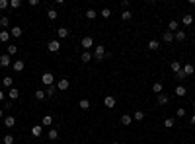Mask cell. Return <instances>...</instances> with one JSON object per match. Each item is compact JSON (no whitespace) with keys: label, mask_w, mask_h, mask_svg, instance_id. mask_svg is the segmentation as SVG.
Returning a JSON list of instances; mask_svg holds the SVG:
<instances>
[{"label":"cell","mask_w":195,"mask_h":144,"mask_svg":"<svg viewBox=\"0 0 195 144\" xmlns=\"http://www.w3.org/2000/svg\"><path fill=\"white\" fill-rule=\"evenodd\" d=\"M106 47L103 45H98L96 47V51H94V56H96V61H103V59H106Z\"/></svg>","instance_id":"6da1fadb"},{"label":"cell","mask_w":195,"mask_h":144,"mask_svg":"<svg viewBox=\"0 0 195 144\" xmlns=\"http://www.w3.org/2000/svg\"><path fill=\"white\" fill-rule=\"evenodd\" d=\"M41 82L45 84V86H53V82H55V76H53L51 72H45V74L41 76Z\"/></svg>","instance_id":"7a4b0ae2"},{"label":"cell","mask_w":195,"mask_h":144,"mask_svg":"<svg viewBox=\"0 0 195 144\" xmlns=\"http://www.w3.org/2000/svg\"><path fill=\"white\" fill-rule=\"evenodd\" d=\"M92 47H94V39L90 37V35L82 37V49H84V51H88V49H92Z\"/></svg>","instance_id":"3957f363"},{"label":"cell","mask_w":195,"mask_h":144,"mask_svg":"<svg viewBox=\"0 0 195 144\" xmlns=\"http://www.w3.org/2000/svg\"><path fill=\"white\" fill-rule=\"evenodd\" d=\"M68 86H70L68 78H60L59 82H57V90H68Z\"/></svg>","instance_id":"277c9868"},{"label":"cell","mask_w":195,"mask_h":144,"mask_svg":"<svg viewBox=\"0 0 195 144\" xmlns=\"http://www.w3.org/2000/svg\"><path fill=\"white\" fill-rule=\"evenodd\" d=\"M47 49H49L51 53H57V51L60 49V43L57 41V39H53V41H49V45H47Z\"/></svg>","instance_id":"5b68a950"},{"label":"cell","mask_w":195,"mask_h":144,"mask_svg":"<svg viewBox=\"0 0 195 144\" xmlns=\"http://www.w3.org/2000/svg\"><path fill=\"white\" fill-rule=\"evenodd\" d=\"M181 70H183V74H186V76H191V74L195 72V66L189 64V62H186V64L181 66Z\"/></svg>","instance_id":"8992f818"},{"label":"cell","mask_w":195,"mask_h":144,"mask_svg":"<svg viewBox=\"0 0 195 144\" xmlns=\"http://www.w3.org/2000/svg\"><path fill=\"white\" fill-rule=\"evenodd\" d=\"M31 135L35 136V138H39V136L43 135V125H33L31 127Z\"/></svg>","instance_id":"52a82bcc"},{"label":"cell","mask_w":195,"mask_h":144,"mask_svg":"<svg viewBox=\"0 0 195 144\" xmlns=\"http://www.w3.org/2000/svg\"><path fill=\"white\" fill-rule=\"evenodd\" d=\"M0 66H4V68H6V66H12V61H10V55H8V53L0 56Z\"/></svg>","instance_id":"ba28073f"},{"label":"cell","mask_w":195,"mask_h":144,"mask_svg":"<svg viewBox=\"0 0 195 144\" xmlns=\"http://www.w3.org/2000/svg\"><path fill=\"white\" fill-rule=\"evenodd\" d=\"M162 41H164V43H172V41H174V33L170 31V29L162 33Z\"/></svg>","instance_id":"9c48e42d"},{"label":"cell","mask_w":195,"mask_h":144,"mask_svg":"<svg viewBox=\"0 0 195 144\" xmlns=\"http://www.w3.org/2000/svg\"><path fill=\"white\" fill-rule=\"evenodd\" d=\"M103 103H106V107H109V109H111V107H115V98H113V96H106V99H103Z\"/></svg>","instance_id":"30bf717a"},{"label":"cell","mask_w":195,"mask_h":144,"mask_svg":"<svg viewBox=\"0 0 195 144\" xmlns=\"http://www.w3.org/2000/svg\"><path fill=\"white\" fill-rule=\"evenodd\" d=\"M12 68H14L16 72H22V70L25 68V62H23V61H16V62H12Z\"/></svg>","instance_id":"8fae6325"},{"label":"cell","mask_w":195,"mask_h":144,"mask_svg":"<svg viewBox=\"0 0 195 144\" xmlns=\"http://www.w3.org/2000/svg\"><path fill=\"white\" fill-rule=\"evenodd\" d=\"M22 33H23V29L20 27V25H16V27L10 29V35H12V37H22Z\"/></svg>","instance_id":"7c38bea8"},{"label":"cell","mask_w":195,"mask_h":144,"mask_svg":"<svg viewBox=\"0 0 195 144\" xmlns=\"http://www.w3.org/2000/svg\"><path fill=\"white\" fill-rule=\"evenodd\" d=\"M10 37H12V35H10L8 29H2V31H0V41H2V43H8Z\"/></svg>","instance_id":"4fadbf2b"},{"label":"cell","mask_w":195,"mask_h":144,"mask_svg":"<svg viewBox=\"0 0 195 144\" xmlns=\"http://www.w3.org/2000/svg\"><path fill=\"white\" fill-rule=\"evenodd\" d=\"M170 98H168L166 93H158V105H168Z\"/></svg>","instance_id":"5bb4252c"},{"label":"cell","mask_w":195,"mask_h":144,"mask_svg":"<svg viewBox=\"0 0 195 144\" xmlns=\"http://www.w3.org/2000/svg\"><path fill=\"white\" fill-rule=\"evenodd\" d=\"M168 27H170V31H172V33L180 31V23H178V20H172V22L168 23Z\"/></svg>","instance_id":"9a60e30c"},{"label":"cell","mask_w":195,"mask_h":144,"mask_svg":"<svg viewBox=\"0 0 195 144\" xmlns=\"http://www.w3.org/2000/svg\"><path fill=\"white\" fill-rule=\"evenodd\" d=\"M131 123H133V117H131V115H127V113H125V115H121V125L129 127Z\"/></svg>","instance_id":"2e32d148"},{"label":"cell","mask_w":195,"mask_h":144,"mask_svg":"<svg viewBox=\"0 0 195 144\" xmlns=\"http://www.w3.org/2000/svg\"><path fill=\"white\" fill-rule=\"evenodd\" d=\"M4 127H8V129L16 127V119H14L12 115H10V117H6V119H4Z\"/></svg>","instance_id":"e0dca14e"},{"label":"cell","mask_w":195,"mask_h":144,"mask_svg":"<svg viewBox=\"0 0 195 144\" xmlns=\"http://www.w3.org/2000/svg\"><path fill=\"white\" fill-rule=\"evenodd\" d=\"M57 35H59V39L68 37V29H66V27H59V29H57Z\"/></svg>","instance_id":"ac0fdd59"},{"label":"cell","mask_w":195,"mask_h":144,"mask_svg":"<svg viewBox=\"0 0 195 144\" xmlns=\"http://www.w3.org/2000/svg\"><path fill=\"white\" fill-rule=\"evenodd\" d=\"M8 96H10V99H18V98H20V90H18V88H10Z\"/></svg>","instance_id":"d6986e66"},{"label":"cell","mask_w":195,"mask_h":144,"mask_svg":"<svg viewBox=\"0 0 195 144\" xmlns=\"http://www.w3.org/2000/svg\"><path fill=\"white\" fill-rule=\"evenodd\" d=\"M86 18H88V20H96L98 18V12L94 8H88V10H86Z\"/></svg>","instance_id":"ffe728a7"},{"label":"cell","mask_w":195,"mask_h":144,"mask_svg":"<svg viewBox=\"0 0 195 144\" xmlns=\"http://www.w3.org/2000/svg\"><path fill=\"white\" fill-rule=\"evenodd\" d=\"M186 31H176L174 33V39H176V41H186Z\"/></svg>","instance_id":"44dd1931"},{"label":"cell","mask_w":195,"mask_h":144,"mask_svg":"<svg viewBox=\"0 0 195 144\" xmlns=\"http://www.w3.org/2000/svg\"><path fill=\"white\" fill-rule=\"evenodd\" d=\"M0 25H2V29H8V27H10V20H8V16H2V18H0Z\"/></svg>","instance_id":"7402d4cb"},{"label":"cell","mask_w":195,"mask_h":144,"mask_svg":"<svg viewBox=\"0 0 195 144\" xmlns=\"http://www.w3.org/2000/svg\"><path fill=\"white\" fill-rule=\"evenodd\" d=\"M2 84H4V88H14V86H12L14 80L10 78V76H4V78H2Z\"/></svg>","instance_id":"603a6c76"},{"label":"cell","mask_w":195,"mask_h":144,"mask_svg":"<svg viewBox=\"0 0 195 144\" xmlns=\"http://www.w3.org/2000/svg\"><path fill=\"white\" fill-rule=\"evenodd\" d=\"M47 18L51 20V22H55L57 18H59V14H57V10H53V8H49V12H47Z\"/></svg>","instance_id":"cb8c5ba5"},{"label":"cell","mask_w":195,"mask_h":144,"mask_svg":"<svg viewBox=\"0 0 195 144\" xmlns=\"http://www.w3.org/2000/svg\"><path fill=\"white\" fill-rule=\"evenodd\" d=\"M148 49H150V51H156V49H160V43H158L156 39H150V41H148Z\"/></svg>","instance_id":"d4e9b609"},{"label":"cell","mask_w":195,"mask_h":144,"mask_svg":"<svg viewBox=\"0 0 195 144\" xmlns=\"http://www.w3.org/2000/svg\"><path fill=\"white\" fill-rule=\"evenodd\" d=\"M181 23H183V25H191V23H193V16L186 14L183 18H181Z\"/></svg>","instance_id":"484cf974"},{"label":"cell","mask_w":195,"mask_h":144,"mask_svg":"<svg viewBox=\"0 0 195 144\" xmlns=\"http://www.w3.org/2000/svg\"><path fill=\"white\" fill-rule=\"evenodd\" d=\"M47 136H49V140H57V138H59V130H57V129H49V135H47Z\"/></svg>","instance_id":"4316f807"},{"label":"cell","mask_w":195,"mask_h":144,"mask_svg":"<svg viewBox=\"0 0 195 144\" xmlns=\"http://www.w3.org/2000/svg\"><path fill=\"white\" fill-rule=\"evenodd\" d=\"M45 98H47L45 90H35V99H39V101H41V99H45Z\"/></svg>","instance_id":"83f0119b"},{"label":"cell","mask_w":195,"mask_h":144,"mask_svg":"<svg viewBox=\"0 0 195 144\" xmlns=\"http://www.w3.org/2000/svg\"><path fill=\"white\" fill-rule=\"evenodd\" d=\"M186 93H187V90L183 88V86H178V88H176V96H178V98H183Z\"/></svg>","instance_id":"f1b7e54d"},{"label":"cell","mask_w":195,"mask_h":144,"mask_svg":"<svg viewBox=\"0 0 195 144\" xmlns=\"http://www.w3.org/2000/svg\"><path fill=\"white\" fill-rule=\"evenodd\" d=\"M80 59H82V62H90V61H92V55H90L88 51H82V55H80Z\"/></svg>","instance_id":"f546056e"},{"label":"cell","mask_w":195,"mask_h":144,"mask_svg":"<svg viewBox=\"0 0 195 144\" xmlns=\"http://www.w3.org/2000/svg\"><path fill=\"white\" fill-rule=\"evenodd\" d=\"M162 90H164L162 82H156V84L152 86V92H154V93H162Z\"/></svg>","instance_id":"4dcf8cb0"},{"label":"cell","mask_w":195,"mask_h":144,"mask_svg":"<svg viewBox=\"0 0 195 144\" xmlns=\"http://www.w3.org/2000/svg\"><path fill=\"white\" fill-rule=\"evenodd\" d=\"M170 68H172V70H174V72H176V74H178V72H180V70H181V62H178V61H174V62H172V64H170Z\"/></svg>","instance_id":"1f68e13d"},{"label":"cell","mask_w":195,"mask_h":144,"mask_svg":"<svg viewBox=\"0 0 195 144\" xmlns=\"http://www.w3.org/2000/svg\"><path fill=\"white\" fill-rule=\"evenodd\" d=\"M174 125H176V121H174V117H168L166 121H164V127H166V129H172Z\"/></svg>","instance_id":"d6a6232c"},{"label":"cell","mask_w":195,"mask_h":144,"mask_svg":"<svg viewBox=\"0 0 195 144\" xmlns=\"http://www.w3.org/2000/svg\"><path fill=\"white\" fill-rule=\"evenodd\" d=\"M16 53H18V47H16L14 43H10V45H8V55L12 56V55H16Z\"/></svg>","instance_id":"836d02e7"},{"label":"cell","mask_w":195,"mask_h":144,"mask_svg":"<svg viewBox=\"0 0 195 144\" xmlns=\"http://www.w3.org/2000/svg\"><path fill=\"white\" fill-rule=\"evenodd\" d=\"M100 16H102L103 20H107V18H109V16H111V10H109V8H103L102 12H100Z\"/></svg>","instance_id":"e575fe53"},{"label":"cell","mask_w":195,"mask_h":144,"mask_svg":"<svg viewBox=\"0 0 195 144\" xmlns=\"http://www.w3.org/2000/svg\"><path fill=\"white\" fill-rule=\"evenodd\" d=\"M131 18H133V14H131L129 10H125V12H123V14H121V20H123V22H129Z\"/></svg>","instance_id":"d590c367"},{"label":"cell","mask_w":195,"mask_h":144,"mask_svg":"<svg viewBox=\"0 0 195 144\" xmlns=\"http://www.w3.org/2000/svg\"><path fill=\"white\" fill-rule=\"evenodd\" d=\"M78 105H80V109H90V101H88V99H80Z\"/></svg>","instance_id":"8d00e7d4"},{"label":"cell","mask_w":195,"mask_h":144,"mask_svg":"<svg viewBox=\"0 0 195 144\" xmlns=\"http://www.w3.org/2000/svg\"><path fill=\"white\" fill-rule=\"evenodd\" d=\"M51 123H53V117L45 115V117H43V121H41V125H49V127H51Z\"/></svg>","instance_id":"74e56055"},{"label":"cell","mask_w":195,"mask_h":144,"mask_svg":"<svg viewBox=\"0 0 195 144\" xmlns=\"http://www.w3.org/2000/svg\"><path fill=\"white\" fill-rule=\"evenodd\" d=\"M133 119H135V121H143V119H144V113H143V111H135Z\"/></svg>","instance_id":"f35d334b"},{"label":"cell","mask_w":195,"mask_h":144,"mask_svg":"<svg viewBox=\"0 0 195 144\" xmlns=\"http://www.w3.org/2000/svg\"><path fill=\"white\" fill-rule=\"evenodd\" d=\"M55 92H57V88H55V86H47V90H45V93L49 96V98H51V96H53Z\"/></svg>","instance_id":"ab89813d"},{"label":"cell","mask_w":195,"mask_h":144,"mask_svg":"<svg viewBox=\"0 0 195 144\" xmlns=\"http://www.w3.org/2000/svg\"><path fill=\"white\" fill-rule=\"evenodd\" d=\"M4 144H14V136H12V135H6L4 136Z\"/></svg>","instance_id":"60d3db41"},{"label":"cell","mask_w":195,"mask_h":144,"mask_svg":"<svg viewBox=\"0 0 195 144\" xmlns=\"http://www.w3.org/2000/svg\"><path fill=\"white\" fill-rule=\"evenodd\" d=\"M10 6H12L14 10H18L20 6H22V2H20V0H12V2H10Z\"/></svg>","instance_id":"b9f144b4"},{"label":"cell","mask_w":195,"mask_h":144,"mask_svg":"<svg viewBox=\"0 0 195 144\" xmlns=\"http://www.w3.org/2000/svg\"><path fill=\"white\" fill-rule=\"evenodd\" d=\"M8 6H10V2H8V0H0V10H6Z\"/></svg>","instance_id":"7bdbcfd3"},{"label":"cell","mask_w":195,"mask_h":144,"mask_svg":"<svg viewBox=\"0 0 195 144\" xmlns=\"http://www.w3.org/2000/svg\"><path fill=\"white\" fill-rule=\"evenodd\" d=\"M176 115L178 117H186V109H181V107H180V109L176 111Z\"/></svg>","instance_id":"ee69618b"},{"label":"cell","mask_w":195,"mask_h":144,"mask_svg":"<svg viewBox=\"0 0 195 144\" xmlns=\"http://www.w3.org/2000/svg\"><path fill=\"white\" fill-rule=\"evenodd\" d=\"M186 78H187V76L183 74V70H180V72H178V80H186Z\"/></svg>","instance_id":"f6af8a7d"},{"label":"cell","mask_w":195,"mask_h":144,"mask_svg":"<svg viewBox=\"0 0 195 144\" xmlns=\"http://www.w3.org/2000/svg\"><path fill=\"white\" fill-rule=\"evenodd\" d=\"M4 109H12V99H10V101H4Z\"/></svg>","instance_id":"bcb514c9"},{"label":"cell","mask_w":195,"mask_h":144,"mask_svg":"<svg viewBox=\"0 0 195 144\" xmlns=\"http://www.w3.org/2000/svg\"><path fill=\"white\" fill-rule=\"evenodd\" d=\"M0 101H4V90H0Z\"/></svg>","instance_id":"7dc6e473"},{"label":"cell","mask_w":195,"mask_h":144,"mask_svg":"<svg viewBox=\"0 0 195 144\" xmlns=\"http://www.w3.org/2000/svg\"><path fill=\"white\" fill-rule=\"evenodd\" d=\"M191 127H195V115L191 117Z\"/></svg>","instance_id":"c3c4849f"},{"label":"cell","mask_w":195,"mask_h":144,"mask_svg":"<svg viewBox=\"0 0 195 144\" xmlns=\"http://www.w3.org/2000/svg\"><path fill=\"white\" fill-rule=\"evenodd\" d=\"M2 117H4V111H2V109H0V119H2Z\"/></svg>","instance_id":"681fc988"},{"label":"cell","mask_w":195,"mask_h":144,"mask_svg":"<svg viewBox=\"0 0 195 144\" xmlns=\"http://www.w3.org/2000/svg\"><path fill=\"white\" fill-rule=\"evenodd\" d=\"M111 144H119V142H117V140H113V142H111Z\"/></svg>","instance_id":"f907efd6"},{"label":"cell","mask_w":195,"mask_h":144,"mask_svg":"<svg viewBox=\"0 0 195 144\" xmlns=\"http://www.w3.org/2000/svg\"><path fill=\"white\" fill-rule=\"evenodd\" d=\"M70 144H76V142H70Z\"/></svg>","instance_id":"816d5d0a"},{"label":"cell","mask_w":195,"mask_h":144,"mask_svg":"<svg viewBox=\"0 0 195 144\" xmlns=\"http://www.w3.org/2000/svg\"><path fill=\"white\" fill-rule=\"evenodd\" d=\"M193 107H195V101H193Z\"/></svg>","instance_id":"f5cc1de1"}]
</instances>
